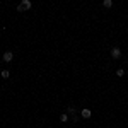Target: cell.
Wrapping results in <instances>:
<instances>
[{
    "mask_svg": "<svg viewBox=\"0 0 128 128\" xmlns=\"http://www.w3.org/2000/svg\"><path fill=\"white\" fill-rule=\"evenodd\" d=\"M0 75H2V79H9V77H10V72H9V70H2V72H0Z\"/></svg>",
    "mask_w": 128,
    "mask_h": 128,
    "instance_id": "obj_7",
    "label": "cell"
},
{
    "mask_svg": "<svg viewBox=\"0 0 128 128\" xmlns=\"http://www.w3.org/2000/svg\"><path fill=\"white\" fill-rule=\"evenodd\" d=\"M109 55H111V58H113V60H118V58H121V50H120L118 46H114V48H111Z\"/></svg>",
    "mask_w": 128,
    "mask_h": 128,
    "instance_id": "obj_2",
    "label": "cell"
},
{
    "mask_svg": "<svg viewBox=\"0 0 128 128\" xmlns=\"http://www.w3.org/2000/svg\"><path fill=\"white\" fill-rule=\"evenodd\" d=\"M12 58H14V53H12V51H5V53L2 55V60H4L5 63H9V62H12Z\"/></svg>",
    "mask_w": 128,
    "mask_h": 128,
    "instance_id": "obj_3",
    "label": "cell"
},
{
    "mask_svg": "<svg viewBox=\"0 0 128 128\" xmlns=\"http://www.w3.org/2000/svg\"><path fill=\"white\" fill-rule=\"evenodd\" d=\"M104 128H106V126H104Z\"/></svg>",
    "mask_w": 128,
    "mask_h": 128,
    "instance_id": "obj_9",
    "label": "cell"
},
{
    "mask_svg": "<svg viewBox=\"0 0 128 128\" xmlns=\"http://www.w3.org/2000/svg\"><path fill=\"white\" fill-rule=\"evenodd\" d=\"M123 75H125V70H123V68L116 70V77H123Z\"/></svg>",
    "mask_w": 128,
    "mask_h": 128,
    "instance_id": "obj_8",
    "label": "cell"
},
{
    "mask_svg": "<svg viewBox=\"0 0 128 128\" xmlns=\"http://www.w3.org/2000/svg\"><path fill=\"white\" fill-rule=\"evenodd\" d=\"M102 7L104 9H111L113 7V0H102Z\"/></svg>",
    "mask_w": 128,
    "mask_h": 128,
    "instance_id": "obj_5",
    "label": "cell"
},
{
    "mask_svg": "<svg viewBox=\"0 0 128 128\" xmlns=\"http://www.w3.org/2000/svg\"><path fill=\"white\" fill-rule=\"evenodd\" d=\"M32 7V2L31 0H20V4H17V10L19 12H26Z\"/></svg>",
    "mask_w": 128,
    "mask_h": 128,
    "instance_id": "obj_1",
    "label": "cell"
},
{
    "mask_svg": "<svg viewBox=\"0 0 128 128\" xmlns=\"http://www.w3.org/2000/svg\"><path fill=\"white\" fill-rule=\"evenodd\" d=\"M80 116H82L84 120H89L90 116H92V111H90L89 108H84L82 111H80Z\"/></svg>",
    "mask_w": 128,
    "mask_h": 128,
    "instance_id": "obj_4",
    "label": "cell"
},
{
    "mask_svg": "<svg viewBox=\"0 0 128 128\" xmlns=\"http://www.w3.org/2000/svg\"><path fill=\"white\" fill-rule=\"evenodd\" d=\"M68 120H70V116L67 113H62V114H60V121H62V123H67Z\"/></svg>",
    "mask_w": 128,
    "mask_h": 128,
    "instance_id": "obj_6",
    "label": "cell"
}]
</instances>
